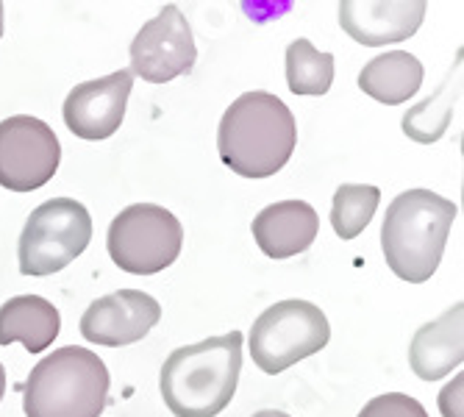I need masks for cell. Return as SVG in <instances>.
<instances>
[{
    "label": "cell",
    "mask_w": 464,
    "mask_h": 417,
    "mask_svg": "<svg viewBox=\"0 0 464 417\" xmlns=\"http://www.w3.org/2000/svg\"><path fill=\"white\" fill-rule=\"evenodd\" d=\"M242 373V334L228 331L176 348L161 364V398L176 417H218L234 398Z\"/></svg>",
    "instance_id": "1"
},
{
    "label": "cell",
    "mask_w": 464,
    "mask_h": 417,
    "mask_svg": "<svg viewBox=\"0 0 464 417\" xmlns=\"http://www.w3.org/2000/svg\"><path fill=\"white\" fill-rule=\"evenodd\" d=\"M298 145V125L286 103L270 92H245L223 114L218 150L242 179L276 176Z\"/></svg>",
    "instance_id": "2"
},
{
    "label": "cell",
    "mask_w": 464,
    "mask_h": 417,
    "mask_svg": "<svg viewBox=\"0 0 464 417\" xmlns=\"http://www.w3.org/2000/svg\"><path fill=\"white\" fill-rule=\"evenodd\" d=\"M453 220V200L431 189L401 192L387 206L382 226V250L390 270L409 284L429 281L442 262Z\"/></svg>",
    "instance_id": "3"
},
{
    "label": "cell",
    "mask_w": 464,
    "mask_h": 417,
    "mask_svg": "<svg viewBox=\"0 0 464 417\" xmlns=\"http://www.w3.org/2000/svg\"><path fill=\"white\" fill-rule=\"evenodd\" d=\"M109 384V370L98 354L64 345L39 359L25 379V417H101Z\"/></svg>",
    "instance_id": "4"
},
{
    "label": "cell",
    "mask_w": 464,
    "mask_h": 417,
    "mask_svg": "<svg viewBox=\"0 0 464 417\" xmlns=\"http://www.w3.org/2000/svg\"><path fill=\"white\" fill-rule=\"evenodd\" d=\"M92 239L87 206L72 198H53L36 206L17 242L23 276H53L75 262Z\"/></svg>",
    "instance_id": "5"
},
{
    "label": "cell",
    "mask_w": 464,
    "mask_h": 417,
    "mask_svg": "<svg viewBox=\"0 0 464 417\" xmlns=\"http://www.w3.org/2000/svg\"><path fill=\"white\" fill-rule=\"evenodd\" d=\"M184 245V228L173 212L156 203H134L111 220L106 247L111 262L134 276L170 267Z\"/></svg>",
    "instance_id": "6"
},
{
    "label": "cell",
    "mask_w": 464,
    "mask_h": 417,
    "mask_svg": "<svg viewBox=\"0 0 464 417\" xmlns=\"http://www.w3.org/2000/svg\"><path fill=\"white\" fill-rule=\"evenodd\" d=\"M331 340V325L323 309L309 301H281L265 309L250 328V356L267 375H278Z\"/></svg>",
    "instance_id": "7"
},
{
    "label": "cell",
    "mask_w": 464,
    "mask_h": 417,
    "mask_svg": "<svg viewBox=\"0 0 464 417\" xmlns=\"http://www.w3.org/2000/svg\"><path fill=\"white\" fill-rule=\"evenodd\" d=\"M59 161L62 145L48 122L28 114L0 122V187L34 192L56 176Z\"/></svg>",
    "instance_id": "8"
},
{
    "label": "cell",
    "mask_w": 464,
    "mask_h": 417,
    "mask_svg": "<svg viewBox=\"0 0 464 417\" xmlns=\"http://www.w3.org/2000/svg\"><path fill=\"white\" fill-rule=\"evenodd\" d=\"M198 48L192 28L179 6H164L150 23L140 28L131 42V75L150 83H167L192 70Z\"/></svg>",
    "instance_id": "9"
},
{
    "label": "cell",
    "mask_w": 464,
    "mask_h": 417,
    "mask_svg": "<svg viewBox=\"0 0 464 417\" xmlns=\"http://www.w3.org/2000/svg\"><path fill=\"white\" fill-rule=\"evenodd\" d=\"M161 320V306L142 289H117L90 304L81 317V337L103 345L122 348L145 340L153 325Z\"/></svg>",
    "instance_id": "10"
},
{
    "label": "cell",
    "mask_w": 464,
    "mask_h": 417,
    "mask_svg": "<svg viewBox=\"0 0 464 417\" xmlns=\"http://www.w3.org/2000/svg\"><path fill=\"white\" fill-rule=\"evenodd\" d=\"M131 87L134 75L129 70H117L111 75L78 83L62 109L67 129L81 140H109L125 117Z\"/></svg>",
    "instance_id": "11"
},
{
    "label": "cell",
    "mask_w": 464,
    "mask_h": 417,
    "mask_svg": "<svg viewBox=\"0 0 464 417\" xmlns=\"http://www.w3.org/2000/svg\"><path fill=\"white\" fill-rule=\"evenodd\" d=\"M423 0H343L340 4L343 31L367 48L406 42L423 25Z\"/></svg>",
    "instance_id": "12"
},
{
    "label": "cell",
    "mask_w": 464,
    "mask_h": 417,
    "mask_svg": "<svg viewBox=\"0 0 464 417\" xmlns=\"http://www.w3.org/2000/svg\"><path fill=\"white\" fill-rule=\"evenodd\" d=\"M320 231V218L306 200L273 203L253 220V239L270 259H289L312 247Z\"/></svg>",
    "instance_id": "13"
},
{
    "label": "cell",
    "mask_w": 464,
    "mask_h": 417,
    "mask_svg": "<svg viewBox=\"0 0 464 417\" xmlns=\"http://www.w3.org/2000/svg\"><path fill=\"white\" fill-rule=\"evenodd\" d=\"M464 362V306L456 304L426 323L409 345V364L423 382H437Z\"/></svg>",
    "instance_id": "14"
},
{
    "label": "cell",
    "mask_w": 464,
    "mask_h": 417,
    "mask_svg": "<svg viewBox=\"0 0 464 417\" xmlns=\"http://www.w3.org/2000/svg\"><path fill=\"white\" fill-rule=\"evenodd\" d=\"M59 309L42 296H17L0 306V345L23 343L28 354H42L59 337Z\"/></svg>",
    "instance_id": "15"
},
{
    "label": "cell",
    "mask_w": 464,
    "mask_h": 417,
    "mask_svg": "<svg viewBox=\"0 0 464 417\" xmlns=\"http://www.w3.org/2000/svg\"><path fill=\"white\" fill-rule=\"evenodd\" d=\"M423 83V64L406 51H390L375 56L359 73V90L378 103L401 106Z\"/></svg>",
    "instance_id": "16"
},
{
    "label": "cell",
    "mask_w": 464,
    "mask_h": 417,
    "mask_svg": "<svg viewBox=\"0 0 464 417\" xmlns=\"http://www.w3.org/2000/svg\"><path fill=\"white\" fill-rule=\"evenodd\" d=\"M286 83L295 95H325L334 83V56L320 53L309 39H295L286 48Z\"/></svg>",
    "instance_id": "17"
},
{
    "label": "cell",
    "mask_w": 464,
    "mask_h": 417,
    "mask_svg": "<svg viewBox=\"0 0 464 417\" xmlns=\"http://www.w3.org/2000/svg\"><path fill=\"white\" fill-rule=\"evenodd\" d=\"M378 203H382V192L370 184H343L334 192L331 206V226L340 239H356L372 220Z\"/></svg>",
    "instance_id": "18"
},
{
    "label": "cell",
    "mask_w": 464,
    "mask_h": 417,
    "mask_svg": "<svg viewBox=\"0 0 464 417\" xmlns=\"http://www.w3.org/2000/svg\"><path fill=\"white\" fill-rule=\"evenodd\" d=\"M445 92H448V83H445V87L434 98H429L426 103L414 106L403 117V131H406V137H411L414 142L429 145V142H437L445 134L448 122H450V114H453V103L445 101Z\"/></svg>",
    "instance_id": "19"
},
{
    "label": "cell",
    "mask_w": 464,
    "mask_h": 417,
    "mask_svg": "<svg viewBox=\"0 0 464 417\" xmlns=\"http://www.w3.org/2000/svg\"><path fill=\"white\" fill-rule=\"evenodd\" d=\"M359 417H429V412L423 409V403L403 393H387L364 403Z\"/></svg>",
    "instance_id": "20"
},
{
    "label": "cell",
    "mask_w": 464,
    "mask_h": 417,
    "mask_svg": "<svg viewBox=\"0 0 464 417\" xmlns=\"http://www.w3.org/2000/svg\"><path fill=\"white\" fill-rule=\"evenodd\" d=\"M253 417H289L286 412H278V409H262V412H256Z\"/></svg>",
    "instance_id": "21"
},
{
    "label": "cell",
    "mask_w": 464,
    "mask_h": 417,
    "mask_svg": "<svg viewBox=\"0 0 464 417\" xmlns=\"http://www.w3.org/2000/svg\"><path fill=\"white\" fill-rule=\"evenodd\" d=\"M4 395H6V370L0 364V401H4Z\"/></svg>",
    "instance_id": "22"
},
{
    "label": "cell",
    "mask_w": 464,
    "mask_h": 417,
    "mask_svg": "<svg viewBox=\"0 0 464 417\" xmlns=\"http://www.w3.org/2000/svg\"><path fill=\"white\" fill-rule=\"evenodd\" d=\"M0 36H4V4H0Z\"/></svg>",
    "instance_id": "23"
}]
</instances>
